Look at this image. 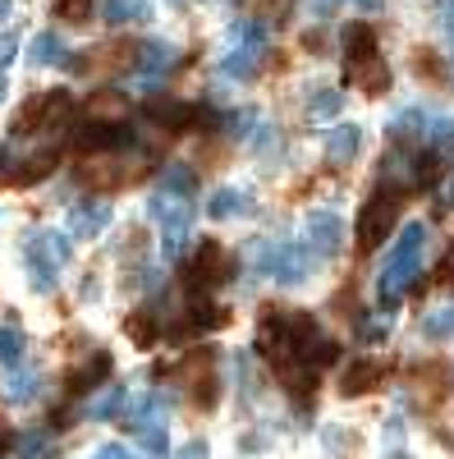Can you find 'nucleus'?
I'll use <instances>...</instances> for the list:
<instances>
[{"label":"nucleus","instance_id":"28","mask_svg":"<svg viewBox=\"0 0 454 459\" xmlns=\"http://www.w3.org/2000/svg\"><path fill=\"white\" fill-rule=\"evenodd\" d=\"M142 446H147V455L151 459H166V423H151V428H142Z\"/></svg>","mask_w":454,"mask_h":459},{"label":"nucleus","instance_id":"23","mask_svg":"<svg viewBox=\"0 0 454 459\" xmlns=\"http://www.w3.org/2000/svg\"><path fill=\"white\" fill-rule=\"evenodd\" d=\"M23 350H28V340L14 331V326H0V368H19L23 363Z\"/></svg>","mask_w":454,"mask_h":459},{"label":"nucleus","instance_id":"40","mask_svg":"<svg viewBox=\"0 0 454 459\" xmlns=\"http://www.w3.org/2000/svg\"><path fill=\"white\" fill-rule=\"evenodd\" d=\"M0 101H5V74H0Z\"/></svg>","mask_w":454,"mask_h":459},{"label":"nucleus","instance_id":"32","mask_svg":"<svg viewBox=\"0 0 454 459\" xmlns=\"http://www.w3.org/2000/svg\"><path fill=\"white\" fill-rule=\"evenodd\" d=\"M253 125H257V110H239V115H230V134H235V138H244Z\"/></svg>","mask_w":454,"mask_h":459},{"label":"nucleus","instance_id":"19","mask_svg":"<svg viewBox=\"0 0 454 459\" xmlns=\"http://www.w3.org/2000/svg\"><path fill=\"white\" fill-rule=\"evenodd\" d=\"M37 386H42V377H37L32 368H10V377H5V395L14 400V404H28L32 395H37Z\"/></svg>","mask_w":454,"mask_h":459},{"label":"nucleus","instance_id":"34","mask_svg":"<svg viewBox=\"0 0 454 459\" xmlns=\"http://www.w3.org/2000/svg\"><path fill=\"white\" fill-rule=\"evenodd\" d=\"M363 340H386V322L381 317H367L363 322Z\"/></svg>","mask_w":454,"mask_h":459},{"label":"nucleus","instance_id":"3","mask_svg":"<svg viewBox=\"0 0 454 459\" xmlns=\"http://www.w3.org/2000/svg\"><path fill=\"white\" fill-rule=\"evenodd\" d=\"M147 216L161 230V253L179 257L184 244H188V230H193V207H188V198H175V194H161L157 188V194L147 198Z\"/></svg>","mask_w":454,"mask_h":459},{"label":"nucleus","instance_id":"24","mask_svg":"<svg viewBox=\"0 0 454 459\" xmlns=\"http://www.w3.org/2000/svg\"><path fill=\"white\" fill-rule=\"evenodd\" d=\"M345 110V92H335V88H321L308 106V120H335V115Z\"/></svg>","mask_w":454,"mask_h":459},{"label":"nucleus","instance_id":"1","mask_svg":"<svg viewBox=\"0 0 454 459\" xmlns=\"http://www.w3.org/2000/svg\"><path fill=\"white\" fill-rule=\"evenodd\" d=\"M423 257H427V225L423 221H408L399 230V244L390 248V257L381 266V276H376V299H381L386 308H395V303L404 299V290L418 281Z\"/></svg>","mask_w":454,"mask_h":459},{"label":"nucleus","instance_id":"36","mask_svg":"<svg viewBox=\"0 0 454 459\" xmlns=\"http://www.w3.org/2000/svg\"><path fill=\"white\" fill-rule=\"evenodd\" d=\"M308 5H313V10H317V14H330V10H335V5H345V0H308Z\"/></svg>","mask_w":454,"mask_h":459},{"label":"nucleus","instance_id":"4","mask_svg":"<svg viewBox=\"0 0 454 459\" xmlns=\"http://www.w3.org/2000/svg\"><path fill=\"white\" fill-rule=\"evenodd\" d=\"M399 188H390V184H376L372 188V198L363 203V212H358V244L363 248H381L386 239H390V230L399 225Z\"/></svg>","mask_w":454,"mask_h":459},{"label":"nucleus","instance_id":"38","mask_svg":"<svg viewBox=\"0 0 454 459\" xmlns=\"http://www.w3.org/2000/svg\"><path fill=\"white\" fill-rule=\"evenodd\" d=\"M445 51H450V74H454V32H445Z\"/></svg>","mask_w":454,"mask_h":459},{"label":"nucleus","instance_id":"26","mask_svg":"<svg viewBox=\"0 0 454 459\" xmlns=\"http://www.w3.org/2000/svg\"><path fill=\"white\" fill-rule=\"evenodd\" d=\"M124 331H129V340L138 344V350H151V344H157V317H147V313H133L129 322H124Z\"/></svg>","mask_w":454,"mask_h":459},{"label":"nucleus","instance_id":"31","mask_svg":"<svg viewBox=\"0 0 454 459\" xmlns=\"http://www.w3.org/2000/svg\"><path fill=\"white\" fill-rule=\"evenodd\" d=\"M175 459H211V446H207L202 437H193V441H184V446H179Z\"/></svg>","mask_w":454,"mask_h":459},{"label":"nucleus","instance_id":"22","mask_svg":"<svg viewBox=\"0 0 454 459\" xmlns=\"http://www.w3.org/2000/svg\"><path fill=\"white\" fill-rule=\"evenodd\" d=\"M124 404H129L124 386H106V391L88 404V418H116V413H124Z\"/></svg>","mask_w":454,"mask_h":459},{"label":"nucleus","instance_id":"12","mask_svg":"<svg viewBox=\"0 0 454 459\" xmlns=\"http://www.w3.org/2000/svg\"><path fill=\"white\" fill-rule=\"evenodd\" d=\"M376 381H381V363L376 359H354L345 372H339V395L345 400H358V395H367Z\"/></svg>","mask_w":454,"mask_h":459},{"label":"nucleus","instance_id":"5","mask_svg":"<svg viewBox=\"0 0 454 459\" xmlns=\"http://www.w3.org/2000/svg\"><path fill=\"white\" fill-rule=\"evenodd\" d=\"M303 235H308V248L317 257L345 253V221H339V212H330V207H313L308 216H303Z\"/></svg>","mask_w":454,"mask_h":459},{"label":"nucleus","instance_id":"37","mask_svg":"<svg viewBox=\"0 0 454 459\" xmlns=\"http://www.w3.org/2000/svg\"><path fill=\"white\" fill-rule=\"evenodd\" d=\"M349 5H358V10H381L386 0H349Z\"/></svg>","mask_w":454,"mask_h":459},{"label":"nucleus","instance_id":"27","mask_svg":"<svg viewBox=\"0 0 454 459\" xmlns=\"http://www.w3.org/2000/svg\"><path fill=\"white\" fill-rule=\"evenodd\" d=\"M427 138L436 152H450L454 147V115H432L427 120Z\"/></svg>","mask_w":454,"mask_h":459},{"label":"nucleus","instance_id":"17","mask_svg":"<svg viewBox=\"0 0 454 459\" xmlns=\"http://www.w3.org/2000/svg\"><path fill=\"white\" fill-rule=\"evenodd\" d=\"M257 60H261V51L225 47V56H220V74H225V79H235V83H248L253 74H257Z\"/></svg>","mask_w":454,"mask_h":459},{"label":"nucleus","instance_id":"18","mask_svg":"<svg viewBox=\"0 0 454 459\" xmlns=\"http://www.w3.org/2000/svg\"><path fill=\"white\" fill-rule=\"evenodd\" d=\"M188 317H193V326H202V331L230 326V308H225V303H216V299H202V294L188 303Z\"/></svg>","mask_w":454,"mask_h":459},{"label":"nucleus","instance_id":"15","mask_svg":"<svg viewBox=\"0 0 454 459\" xmlns=\"http://www.w3.org/2000/svg\"><path fill=\"white\" fill-rule=\"evenodd\" d=\"M64 56H69V47H64V37H60L56 28L37 32L32 42H28V65H37V69H51V65H60Z\"/></svg>","mask_w":454,"mask_h":459},{"label":"nucleus","instance_id":"8","mask_svg":"<svg viewBox=\"0 0 454 459\" xmlns=\"http://www.w3.org/2000/svg\"><path fill=\"white\" fill-rule=\"evenodd\" d=\"M225 272H230V262H225V248L220 244H198L193 257H188V276H193L198 290H211L225 281Z\"/></svg>","mask_w":454,"mask_h":459},{"label":"nucleus","instance_id":"30","mask_svg":"<svg viewBox=\"0 0 454 459\" xmlns=\"http://www.w3.org/2000/svg\"><path fill=\"white\" fill-rule=\"evenodd\" d=\"M14 56H19V37L14 32H0V74L14 65Z\"/></svg>","mask_w":454,"mask_h":459},{"label":"nucleus","instance_id":"11","mask_svg":"<svg viewBox=\"0 0 454 459\" xmlns=\"http://www.w3.org/2000/svg\"><path fill=\"white\" fill-rule=\"evenodd\" d=\"M363 157V129L358 125H335L326 134V161L330 166H354Z\"/></svg>","mask_w":454,"mask_h":459},{"label":"nucleus","instance_id":"13","mask_svg":"<svg viewBox=\"0 0 454 459\" xmlns=\"http://www.w3.org/2000/svg\"><path fill=\"white\" fill-rule=\"evenodd\" d=\"M133 56H138L142 79H161V74L179 60V47H175V42H161V37H151V42H142Z\"/></svg>","mask_w":454,"mask_h":459},{"label":"nucleus","instance_id":"20","mask_svg":"<svg viewBox=\"0 0 454 459\" xmlns=\"http://www.w3.org/2000/svg\"><path fill=\"white\" fill-rule=\"evenodd\" d=\"M423 335L427 340H454V303H436V308H427Z\"/></svg>","mask_w":454,"mask_h":459},{"label":"nucleus","instance_id":"39","mask_svg":"<svg viewBox=\"0 0 454 459\" xmlns=\"http://www.w3.org/2000/svg\"><path fill=\"white\" fill-rule=\"evenodd\" d=\"M10 10H14V5H10V0H0V23H5V19H10Z\"/></svg>","mask_w":454,"mask_h":459},{"label":"nucleus","instance_id":"2","mask_svg":"<svg viewBox=\"0 0 454 459\" xmlns=\"http://www.w3.org/2000/svg\"><path fill=\"white\" fill-rule=\"evenodd\" d=\"M73 239L64 235V230H42V235H32L28 248H23V266H28V285L37 294H51L56 290V276H60V266L73 257L69 248Z\"/></svg>","mask_w":454,"mask_h":459},{"label":"nucleus","instance_id":"29","mask_svg":"<svg viewBox=\"0 0 454 459\" xmlns=\"http://www.w3.org/2000/svg\"><path fill=\"white\" fill-rule=\"evenodd\" d=\"M321 441H326L330 455H349V428H326Z\"/></svg>","mask_w":454,"mask_h":459},{"label":"nucleus","instance_id":"10","mask_svg":"<svg viewBox=\"0 0 454 459\" xmlns=\"http://www.w3.org/2000/svg\"><path fill=\"white\" fill-rule=\"evenodd\" d=\"M207 216L211 221H239V216H253V194L239 184H220L211 203H207Z\"/></svg>","mask_w":454,"mask_h":459},{"label":"nucleus","instance_id":"6","mask_svg":"<svg viewBox=\"0 0 454 459\" xmlns=\"http://www.w3.org/2000/svg\"><path fill=\"white\" fill-rule=\"evenodd\" d=\"M317 276V253L313 248H298V244H280V257H276V285L280 290H303Z\"/></svg>","mask_w":454,"mask_h":459},{"label":"nucleus","instance_id":"25","mask_svg":"<svg viewBox=\"0 0 454 459\" xmlns=\"http://www.w3.org/2000/svg\"><path fill=\"white\" fill-rule=\"evenodd\" d=\"M106 372H110V359L106 354H92L79 372H73V391H92L97 381H106Z\"/></svg>","mask_w":454,"mask_h":459},{"label":"nucleus","instance_id":"16","mask_svg":"<svg viewBox=\"0 0 454 459\" xmlns=\"http://www.w3.org/2000/svg\"><path fill=\"white\" fill-rule=\"evenodd\" d=\"M349 79L363 88V92H372V97H381V92H390V69H386V60L381 56H372V60H363Z\"/></svg>","mask_w":454,"mask_h":459},{"label":"nucleus","instance_id":"9","mask_svg":"<svg viewBox=\"0 0 454 459\" xmlns=\"http://www.w3.org/2000/svg\"><path fill=\"white\" fill-rule=\"evenodd\" d=\"M339 56H345V69L354 74L363 60L376 56V32L367 23H345L339 28Z\"/></svg>","mask_w":454,"mask_h":459},{"label":"nucleus","instance_id":"33","mask_svg":"<svg viewBox=\"0 0 454 459\" xmlns=\"http://www.w3.org/2000/svg\"><path fill=\"white\" fill-rule=\"evenodd\" d=\"M97 459H133V450L120 441H106V446H97Z\"/></svg>","mask_w":454,"mask_h":459},{"label":"nucleus","instance_id":"35","mask_svg":"<svg viewBox=\"0 0 454 459\" xmlns=\"http://www.w3.org/2000/svg\"><path fill=\"white\" fill-rule=\"evenodd\" d=\"M441 285H450L454 290V253L445 257V266H441Z\"/></svg>","mask_w":454,"mask_h":459},{"label":"nucleus","instance_id":"14","mask_svg":"<svg viewBox=\"0 0 454 459\" xmlns=\"http://www.w3.org/2000/svg\"><path fill=\"white\" fill-rule=\"evenodd\" d=\"M97 14L106 19V28H124V23H147L151 5L147 0H97Z\"/></svg>","mask_w":454,"mask_h":459},{"label":"nucleus","instance_id":"7","mask_svg":"<svg viewBox=\"0 0 454 459\" xmlns=\"http://www.w3.org/2000/svg\"><path fill=\"white\" fill-rule=\"evenodd\" d=\"M110 221H116L110 203H73L69 216H64V235H69V239H79V244H88V239L106 235V225H110Z\"/></svg>","mask_w":454,"mask_h":459},{"label":"nucleus","instance_id":"21","mask_svg":"<svg viewBox=\"0 0 454 459\" xmlns=\"http://www.w3.org/2000/svg\"><path fill=\"white\" fill-rule=\"evenodd\" d=\"M193 184H198V175L188 166H166L157 188H161V194H175V198H193Z\"/></svg>","mask_w":454,"mask_h":459}]
</instances>
